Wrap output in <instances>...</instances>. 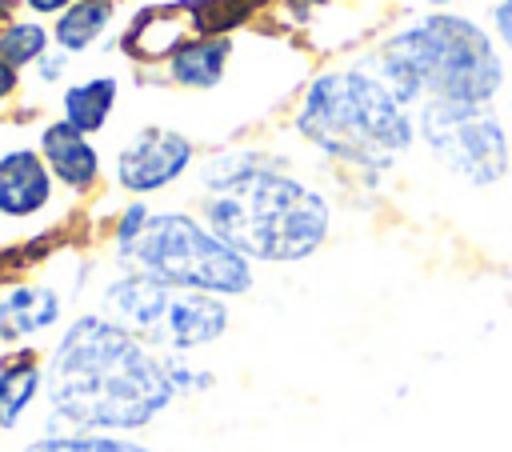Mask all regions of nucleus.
<instances>
[{
  "label": "nucleus",
  "mask_w": 512,
  "mask_h": 452,
  "mask_svg": "<svg viewBox=\"0 0 512 452\" xmlns=\"http://www.w3.org/2000/svg\"><path fill=\"white\" fill-rule=\"evenodd\" d=\"M176 404L164 352L108 316H72L44 356V408L52 428L140 436Z\"/></svg>",
  "instance_id": "f257e3e1"
},
{
  "label": "nucleus",
  "mask_w": 512,
  "mask_h": 452,
  "mask_svg": "<svg viewBox=\"0 0 512 452\" xmlns=\"http://www.w3.org/2000/svg\"><path fill=\"white\" fill-rule=\"evenodd\" d=\"M200 220L252 264H300L332 236V200L256 148L200 160Z\"/></svg>",
  "instance_id": "f03ea898"
},
{
  "label": "nucleus",
  "mask_w": 512,
  "mask_h": 452,
  "mask_svg": "<svg viewBox=\"0 0 512 452\" xmlns=\"http://www.w3.org/2000/svg\"><path fill=\"white\" fill-rule=\"evenodd\" d=\"M296 132L364 184H380L416 144V116L368 72H324L296 108Z\"/></svg>",
  "instance_id": "7ed1b4c3"
},
{
  "label": "nucleus",
  "mask_w": 512,
  "mask_h": 452,
  "mask_svg": "<svg viewBox=\"0 0 512 452\" xmlns=\"http://www.w3.org/2000/svg\"><path fill=\"white\" fill-rule=\"evenodd\" d=\"M380 72L404 108L428 100L492 104L504 80L488 32L452 12H432L400 28L380 48Z\"/></svg>",
  "instance_id": "20e7f679"
},
{
  "label": "nucleus",
  "mask_w": 512,
  "mask_h": 452,
  "mask_svg": "<svg viewBox=\"0 0 512 452\" xmlns=\"http://www.w3.org/2000/svg\"><path fill=\"white\" fill-rule=\"evenodd\" d=\"M112 264L220 300H240L256 288V264L188 208H152L144 228L112 252Z\"/></svg>",
  "instance_id": "39448f33"
},
{
  "label": "nucleus",
  "mask_w": 512,
  "mask_h": 452,
  "mask_svg": "<svg viewBox=\"0 0 512 452\" xmlns=\"http://www.w3.org/2000/svg\"><path fill=\"white\" fill-rule=\"evenodd\" d=\"M96 312L144 340L164 356H192L212 348L232 328V304L208 292H188L160 284L140 272L116 268L100 284Z\"/></svg>",
  "instance_id": "423d86ee"
},
{
  "label": "nucleus",
  "mask_w": 512,
  "mask_h": 452,
  "mask_svg": "<svg viewBox=\"0 0 512 452\" xmlns=\"http://www.w3.org/2000/svg\"><path fill=\"white\" fill-rule=\"evenodd\" d=\"M416 136L428 156L468 188H492L512 168V144L492 104L428 100L416 108Z\"/></svg>",
  "instance_id": "0eeeda50"
},
{
  "label": "nucleus",
  "mask_w": 512,
  "mask_h": 452,
  "mask_svg": "<svg viewBox=\"0 0 512 452\" xmlns=\"http://www.w3.org/2000/svg\"><path fill=\"white\" fill-rule=\"evenodd\" d=\"M196 164V144L176 128H144L136 132L112 164V180L124 196L148 200L172 184H180Z\"/></svg>",
  "instance_id": "6e6552de"
},
{
  "label": "nucleus",
  "mask_w": 512,
  "mask_h": 452,
  "mask_svg": "<svg viewBox=\"0 0 512 452\" xmlns=\"http://www.w3.org/2000/svg\"><path fill=\"white\" fill-rule=\"evenodd\" d=\"M64 292L44 280H12L0 288V344L32 348V340L64 324Z\"/></svg>",
  "instance_id": "1a4fd4ad"
},
{
  "label": "nucleus",
  "mask_w": 512,
  "mask_h": 452,
  "mask_svg": "<svg viewBox=\"0 0 512 452\" xmlns=\"http://www.w3.org/2000/svg\"><path fill=\"white\" fill-rule=\"evenodd\" d=\"M36 152L44 156L52 180H56L60 188H68L72 196H88V192L100 188V176H104L100 152H96V144H92L84 132H76L72 124H64V120L44 124Z\"/></svg>",
  "instance_id": "9d476101"
},
{
  "label": "nucleus",
  "mask_w": 512,
  "mask_h": 452,
  "mask_svg": "<svg viewBox=\"0 0 512 452\" xmlns=\"http://www.w3.org/2000/svg\"><path fill=\"white\" fill-rule=\"evenodd\" d=\"M56 196V180L36 148H8L0 156V216L32 220L48 212Z\"/></svg>",
  "instance_id": "9b49d317"
},
{
  "label": "nucleus",
  "mask_w": 512,
  "mask_h": 452,
  "mask_svg": "<svg viewBox=\"0 0 512 452\" xmlns=\"http://www.w3.org/2000/svg\"><path fill=\"white\" fill-rule=\"evenodd\" d=\"M40 400H44V356L36 348L8 352L0 360V436L16 432Z\"/></svg>",
  "instance_id": "f8f14e48"
},
{
  "label": "nucleus",
  "mask_w": 512,
  "mask_h": 452,
  "mask_svg": "<svg viewBox=\"0 0 512 452\" xmlns=\"http://www.w3.org/2000/svg\"><path fill=\"white\" fill-rule=\"evenodd\" d=\"M16 452H156V448L144 436L76 432V428H52V424H44L36 436L20 440Z\"/></svg>",
  "instance_id": "ddd939ff"
},
{
  "label": "nucleus",
  "mask_w": 512,
  "mask_h": 452,
  "mask_svg": "<svg viewBox=\"0 0 512 452\" xmlns=\"http://www.w3.org/2000/svg\"><path fill=\"white\" fill-rule=\"evenodd\" d=\"M64 124H72L76 132L92 136L108 124L112 108H116V80L112 76H92V80H80V84H68L64 92Z\"/></svg>",
  "instance_id": "4468645a"
},
{
  "label": "nucleus",
  "mask_w": 512,
  "mask_h": 452,
  "mask_svg": "<svg viewBox=\"0 0 512 452\" xmlns=\"http://www.w3.org/2000/svg\"><path fill=\"white\" fill-rule=\"evenodd\" d=\"M232 56V44L228 40H188L180 48H172L168 56V72L176 84H188V88H212L220 76H224V64Z\"/></svg>",
  "instance_id": "2eb2a0df"
},
{
  "label": "nucleus",
  "mask_w": 512,
  "mask_h": 452,
  "mask_svg": "<svg viewBox=\"0 0 512 452\" xmlns=\"http://www.w3.org/2000/svg\"><path fill=\"white\" fill-rule=\"evenodd\" d=\"M112 20V0H76L72 8H64L52 24V40L60 44V52H84Z\"/></svg>",
  "instance_id": "dca6fc26"
},
{
  "label": "nucleus",
  "mask_w": 512,
  "mask_h": 452,
  "mask_svg": "<svg viewBox=\"0 0 512 452\" xmlns=\"http://www.w3.org/2000/svg\"><path fill=\"white\" fill-rule=\"evenodd\" d=\"M48 52V28L36 20H8L0 28V60H8L12 68L24 64H40V56Z\"/></svg>",
  "instance_id": "f3484780"
},
{
  "label": "nucleus",
  "mask_w": 512,
  "mask_h": 452,
  "mask_svg": "<svg viewBox=\"0 0 512 452\" xmlns=\"http://www.w3.org/2000/svg\"><path fill=\"white\" fill-rule=\"evenodd\" d=\"M164 368H168V380H172V392L176 400H192V396H208L216 388V372L192 356H164Z\"/></svg>",
  "instance_id": "a211bd4d"
},
{
  "label": "nucleus",
  "mask_w": 512,
  "mask_h": 452,
  "mask_svg": "<svg viewBox=\"0 0 512 452\" xmlns=\"http://www.w3.org/2000/svg\"><path fill=\"white\" fill-rule=\"evenodd\" d=\"M148 212H152V204L148 200H128L120 212H116V220H112V252L116 248H124L140 228H144V220H148Z\"/></svg>",
  "instance_id": "6ab92c4d"
},
{
  "label": "nucleus",
  "mask_w": 512,
  "mask_h": 452,
  "mask_svg": "<svg viewBox=\"0 0 512 452\" xmlns=\"http://www.w3.org/2000/svg\"><path fill=\"white\" fill-rule=\"evenodd\" d=\"M492 16H496V32H500V40H504L508 52H512V0H500Z\"/></svg>",
  "instance_id": "aec40b11"
},
{
  "label": "nucleus",
  "mask_w": 512,
  "mask_h": 452,
  "mask_svg": "<svg viewBox=\"0 0 512 452\" xmlns=\"http://www.w3.org/2000/svg\"><path fill=\"white\" fill-rule=\"evenodd\" d=\"M20 88V68H12L8 60H0V100H8Z\"/></svg>",
  "instance_id": "412c9836"
},
{
  "label": "nucleus",
  "mask_w": 512,
  "mask_h": 452,
  "mask_svg": "<svg viewBox=\"0 0 512 452\" xmlns=\"http://www.w3.org/2000/svg\"><path fill=\"white\" fill-rule=\"evenodd\" d=\"M60 72H64V56H40V80L44 84L60 80Z\"/></svg>",
  "instance_id": "4be33fe9"
},
{
  "label": "nucleus",
  "mask_w": 512,
  "mask_h": 452,
  "mask_svg": "<svg viewBox=\"0 0 512 452\" xmlns=\"http://www.w3.org/2000/svg\"><path fill=\"white\" fill-rule=\"evenodd\" d=\"M24 4H28L32 12H40V16H48V12H56V16H60V12H64V8H72L76 0H24Z\"/></svg>",
  "instance_id": "5701e85b"
},
{
  "label": "nucleus",
  "mask_w": 512,
  "mask_h": 452,
  "mask_svg": "<svg viewBox=\"0 0 512 452\" xmlns=\"http://www.w3.org/2000/svg\"><path fill=\"white\" fill-rule=\"evenodd\" d=\"M4 8H12V0H0V16H8V12H4Z\"/></svg>",
  "instance_id": "b1692460"
},
{
  "label": "nucleus",
  "mask_w": 512,
  "mask_h": 452,
  "mask_svg": "<svg viewBox=\"0 0 512 452\" xmlns=\"http://www.w3.org/2000/svg\"><path fill=\"white\" fill-rule=\"evenodd\" d=\"M436 4H444V0H436Z\"/></svg>",
  "instance_id": "393cba45"
}]
</instances>
